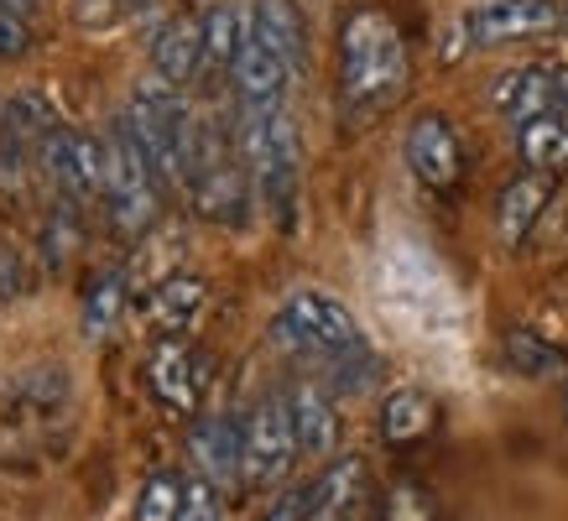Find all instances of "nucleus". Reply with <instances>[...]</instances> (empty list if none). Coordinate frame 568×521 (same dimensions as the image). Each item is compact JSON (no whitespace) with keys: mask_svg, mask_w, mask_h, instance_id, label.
Here are the masks:
<instances>
[{"mask_svg":"<svg viewBox=\"0 0 568 521\" xmlns=\"http://www.w3.org/2000/svg\"><path fill=\"white\" fill-rule=\"evenodd\" d=\"M407 42L381 6H355L339 27V110L349 121H371L407 89Z\"/></svg>","mask_w":568,"mask_h":521,"instance_id":"obj_1","label":"nucleus"},{"mask_svg":"<svg viewBox=\"0 0 568 521\" xmlns=\"http://www.w3.org/2000/svg\"><path fill=\"white\" fill-rule=\"evenodd\" d=\"M272 339L282 349H293V355H303V360H345V355H361V349H371V339H365L361 318L339 303V297L328 293H313V287H303V293H293L282 308H276L272 318Z\"/></svg>","mask_w":568,"mask_h":521,"instance_id":"obj_2","label":"nucleus"},{"mask_svg":"<svg viewBox=\"0 0 568 521\" xmlns=\"http://www.w3.org/2000/svg\"><path fill=\"white\" fill-rule=\"evenodd\" d=\"M125 121L136 131L141 152H146V162L156 167V177H162V183H183L189 152H193V141H199V115H193L189 100L178 94V84H168V79L141 84L136 94H131Z\"/></svg>","mask_w":568,"mask_h":521,"instance_id":"obj_3","label":"nucleus"},{"mask_svg":"<svg viewBox=\"0 0 568 521\" xmlns=\"http://www.w3.org/2000/svg\"><path fill=\"white\" fill-rule=\"evenodd\" d=\"M156 167L141 152L131 121H115L110 141H104V208H110V225L121 235H141L156 219Z\"/></svg>","mask_w":568,"mask_h":521,"instance_id":"obj_4","label":"nucleus"},{"mask_svg":"<svg viewBox=\"0 0 568 521\" xmlns=\"http://www.w3.org/2000/svg\"><path fill=\"white\" fill-rule=\"evenodd\" d=\"M58 115L42 94H11L0 104V188H11L21 198L32 173H42V152Z\"/></svg>","mask_w":568,"mask_h":521,"instance_id":"obj_5","label":"nucleus"},{"mask_svg":"<svg viewBox=\"0 0 568 521\" xmlns=\"http://www.w3.org/2000/svg\"><path fill=\"white\" fill-rule=\"evenodd\" d=\"M241 453H245V486H276L293 469V459L303 449H297L287 397L251 401V412L241 417Z\"/></svg>","mask_w":568,"mask_h":521,"instance_id":"obj_6","label":"nucleus"},{"mask_svg":"<svg viewBox=\"0 0 568 521\" xmlns=\"http://www.w3.org/2000/svg\"><path fill=\"white\" fill-rule=\"evenodd\" d=\"M564 21L568 17L558 0H480L465 17V42L469 48H506V42L558 32Z\"/></svg>","mask_w":568,"mask_h":521,"instance_id":"obj_7","label":"nucleus"},{"mask_svg":"<svg viewBox=\"0 0 568 521\" xmlns=\"http://www.w3.org/2000/svg\"><path fill=\"white\" fill-rule=\"evenodd\" d=\"M42 173L52 177V188L63 193L69 204L104 198V146L58 121L48 136V152H42Z\"/></svg>","mask_w":568,"mask_h":521,"instance_id":"obj_8","label":"nucleus"},{"mask_svg":"<svg viewBox=\"0 0 568 521\" xmlns=\"http://www.w3.org/2000/svg\"><path fill=\"white\" fill-rule=\"evenodd\" d=\"M402 156H407V167H413L417 183L433 193H448L465 177V146H459L454 125H448L438 110H428V115H417V121L407 125Z\"/></svg>","mask_w":568,"mask_h":521,"instance_id":"obj_9","label":"nucleus"},{"mask_svg":"<svg viewBox=\"0 0 568 521\" xmlns=\"http://www.w3.org/2000/svg\"><path fill=\"white\" fill-rule=\"evenodd\" d=\"M230 84H235V104H245V110H282V94L293 84V69H287L282 52L251 27L241 58H235V69H230Z\"/></svg>","mask_w":568,"mask_h":521,"instance_id":"obj_10","label":"nucleus"},{"mask_svg":"<svg viewBox=\"0 0 568 521\" xmlns=\"http://www.w3.org/2000/svg\"><path fill=\"white\" fill-rule=\"evenodd\" d=\"M189 453L193 469L214 480L220 490L245 486V453H241V422L230 412H204L189 428Z\"/></svg>","mask_w":568,"mask_h":521,"instance_id":"obj_11","label":"nucleus"},{"mask_svg":"<svg viewBox=\"0 0 568 521\" xmlns=\"http://www.w3.org/2000/svg\"><path fill=\"white\" fill-rule=\"evenodd\" d=\"M146 381H152V391H156V401H162V407H173V412H193V407H199V397H204L209 360L173 334V339L152 355V365H146Z\"/></svg>","mask_w":568,"mask_h":521,"instance_id":"obj_12","label":"nucleus"},{"mask_svg":"<svg viewBox=\"0 0 568 521\" xmlns=\"http://www.w3.org/2000/svg\"><path fill=\"white\" fill-rule=\"evenodd\" d=\"M490 100H496L500 115L521 131V125H532V121H542V115L558 110V69H548V63L506 69L496 79V89H490Z\"/></svg>","mask_w":568,"mask_h":521,"instance_id":"obj_13","label":"nucleus"},{"mask_svg":"<svg viewBox=\"0 0 568 521\" xmlns=\"http://www.w3.org/2000/svg\"><path fill=\"white\" fill-rule=\"evenodd\" d=\"M152 73L168 84H189L204 73V17H173L152 37Z\"/></svg>","mask_w":568,"mask_h":521,"instance_id":"obj_14","label":"nucleus"},{"mask_svg":"<svg viewBox=\"0 0 568 521\" xmlns=\"http://www.w3.org/2000/svg\"><path fill=\"white\" fill-rule=\"evenodd\" d=\"M548 198H552V173H537L532 167V173L511 177L496 198V235L506 245H521L527 235H532L537 214L548 208Z\"/></svg>","mask_w":568,"mask_h":521,"instance_id":"obj_15","label":"nucleus"},{"mask_svg":"<svg viewBox=\"0 0 568 521\" xmlns=\"http://www.w3.org/2000/svg\"><path fill=\"white\" fill-rule=\"evenodd\" d=\"M287 407H293V428H297V449L303 453H334L339 449V412H334V397H328L318 381H297L287 391Z\"/></svg>","mask_w":568,"mask_h":521,"instance_id":"obj_16","label":"nucleus"},{"mask_svg":"<svg viewBox=\"0 0 568 521\" xmlns=\"http://www.w3.org/2000/svg\"><path fill=\"white\" fill-rule=\"evenodd\" d=\"M251 27L282 52L287 69L303 73V63H308V21L297 11V0H256L251 6Z\"/></svg>","mask_w":568,"mask_h":521,"instance_id":"obj_17","label":"nucleus"},{"mask_svg":"<svg viewBox=\"0 0 568 521\" xmlns=\"http://www.w3.org/2000/svg\"><path fill=\"white\" fill-rule=\"evenodd\" d=\"M433 422H438V407H433V397L413 391V386H402V391H392V397L381 401V438L392 449H407L417 438H428Z\"/></svg>","mask_w":568,"mask_h":521,"instance_id":"obj_18","label":"nucleus"},{"mask_svg":"<svg viewBox=\"0 0 568 521\" xmlns=\"http://www.w3.org/2000/svg\"><path fill=\"white\" fill-rule=\"evenodd\" d=\"M245 32H251V17H245L235 0H220L204 11V69H235V58L245 48Z\"/></svg>","mask_w":568,"mask_h":521,"instance_id":"obj_19","label":"nucleus"},{"mask_svg":"<svg viewBox=\"0 0 568 521\" xmlns=\"http://www.w3.org/2000/svg\"><path fill=\"white\" fill-rule=\"evenodd\" d=\"M204 308V282L199 277H168L146 297V318H152L162 334H183Z\"/></svg>","mask_w":568,"mask_h":521,"instance_id":"obj_20","label":"nucleus"},{"mask_svg":"<svg viewBox=\"0 0 568 521\" xmlns=\"http://www.w3.org/2000/svg\"><path fill=\"white\" fill-rule=\"evenodd\" d=\"M521 162L537 173H568V121L564 115H542V121L521 125Z\"/></svg>","mask_w":568,"mask_h":521,"instance_id":"obj_21","label":"nucleus"},{"mask_svg":"<svg viewBox=\"0 0 568 521\" xmlns=\"http://www.w3.org/2000/svg\"><path fill=\"white\" fill-rule=\"evenodd\" d=\"M361 480H365V459H355V453H349V459H334L318 480H308V490H313V521H334V517H339V511L355 501Z\"/></svg>","mask_w":568,"mask_h":521,"instance_id":"obj_22","label":"nucleus"},{"mask_svg":"<svg viewBox=\"0 0 568 521\" xmlns=\"http://www.w3.org/2000/svg\"><path fill=\"white\" fill-rule=\"evenodd\" d=\"M121 313H125V277L121 272H100L84 293V324H79L84 339H104L121 324Z\"/></svg>","mask_w":568,"mask_h":521,"instance_id":"obj_23","label":"nucleus"},{"mask_svg":"<svg viewBox=\"0 0 568 521\" xmlns=\"http://www.w3.org/2000/svg\"><path fill=\"white\" fill-rule=\"evenodd\" d=\"M506 360H511V370H521V376H564L568 370L564 349H552L548 339H537L532 329L506 334Z\"/></svg>","mask_w":568,"mask_h":521,"instance_id":"obj_24","label":"nucleus"},{"mask_svg":"<svg viewBox=\"0 0 568 521\" xmlns=\"http://www.w3.org/2000/svg\"><path fill=\"white\" fill-rule=\"evenodd\" d=\"M183 490H189V480H183L178 469H156L136 496V521H178V511H183Z\"/></svg>","mask_w":568,"mask_h":521,"instance_id":"obj_25","label":"nucleus"},{"mask_svg":"<svg viewBox=\"0 0 568 521\" xmlns=\"http://www.w3.org/2000/svg\"><path fill=\"white\" fill-rule=\"evenodd\" d=\"M381 517L386 521H433L438 511H433V490L423 486V480H392L386 486V496H381Z\"/></svg>","mask_w":568,"mask_h":521,"instance_id":"obj_26","label":"nucleus"},{"mask_svg":"<svg viewBox=\"0 0 568 521\" xmlns=\"http://www.w3.org/2000/svg\"><path fill=\"white\" fill-rule=\"evenodd\" d=\"M32 48V0H0V58Z\"/></svg>","mask_w":568,"mask_h":521,"instance_id":"obj_27","label":"nucleus"},{"mask_svg":"<svg viewBox=\"0 0 568 521\" xmlns=\"http://www.w3.org/2000/svg\"><path fill=\"white\" fill-rule=\"evenodd\" d=\"M178 521H224L220 486L204 480V474H193L189 490H183V511H178Z\"/></svg>","mask_w":568,"mask_h":521,"instance_id":"obj_28","label":"nucleus"},{"mask_svg":"<svg viewBox=\"0 0 568 521\" xmlns=\"http://www.w3.org/2000/svg\"><path fill=\"white\" fill-rule=\"evenodd\" d=\"M261 521H313V490L308 486H293V490H282L272 501V511Z\"/></svg>","mask_w":568,"mask_h":521,"instance_id":"obj_29","label":"nucleus"},{"mask_svg":"<svg viewBox=\"0 0 568 521\" xmlns=\"http://www.w3.org/2000/svg\"><path fill=\"white\" fill-rule=\"evenodd\" d=\"M552 115L568 121V69H558V110H552Z\"/></svg>","mask_w":568,"mask_h":521,"instance_id":"obj_30","label":"nucleus"},{"mask_svg":"<svg viewBox=\"0 0 568 521\" xmlns=\"http://www.w3.org/2000/svg\"><path fill=\"white\" fill-rule=\"evenodd\" d=\"M564 17H568V0H564Z\"/></svg>","mask_w":568,"mask_h":521,"instance_id":"obj_31","label":"nucleus"},{"mask_svg":"<svg viewBox=\"0 0 568 521\" xmlns=\"http://www.w3.org/2000/svg\"><path fill=\"white\" fill-rule=\"evenodd\" d=\"M564 401H568V397H564Z\"/></svg>","mask_w":568,"mask_h":521,"instance_id":"obj_32","label":"nucleus"}]
</instances>
